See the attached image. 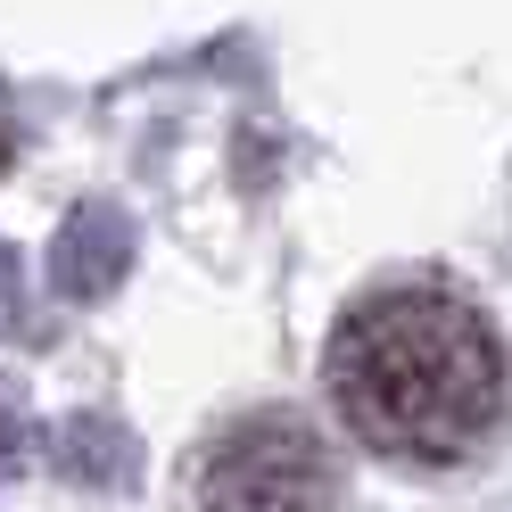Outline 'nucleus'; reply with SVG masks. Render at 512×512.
<instances>
[{"instance_id": "1", "label": "nucleus", "mask_w": 512, "mask_h": 512, "mask_svg": "<svg viewBox=\"0 0 512 512\" xmlns=\"http://www.w3.org/2000/svg\"><path fill=\"white\" fill-rule=\"evenodd\" d=\"M331 405L372 455L463 463L504 430L512 364L496 323L438 281L380 290L331 339Z\"/></svg>"}, {"instance_id": "2", "label": "nucleus", "mask_w": 512, "mask_h": 512, "mask_svg": "<svg viewBox=\"0 0 512 512\" xmlns=\"http://www.w3.org/2000/svg\"><path fill=\"white\" fill-rule=\"evenodd\" d=\"M331 446L298 413H248L199 463V512H331Z\"/></svg>"}, {"instance_id": "3", "label": "nucleus", "mask_w": 512, "mask_h": 512, "mask_svg": "<svg viewBox=\"0 0 512 512\" xmlns=\"http://www.w3.org/2000/svg\"><path fill=\"white\" fill-rule=\"evenodd\" d=\"M124 256H133V223H124L116 207H75L67 232H58V248H50L58 298H108L124 281Z\"/></svg>"}, {"instance_id": "4", "label": "nucleus", "mask_w": 512, "mask_h": 512, "mask_svg": "<svg viewBox=\"0 0 512 512\" xmlns=\"http://www.w3.org/2000/svg\"><path fill=\"white\" fill-rule=\"evenodd\" d=\"M0 298H9V248H0Z\"/></svg>"}]
</instances>
